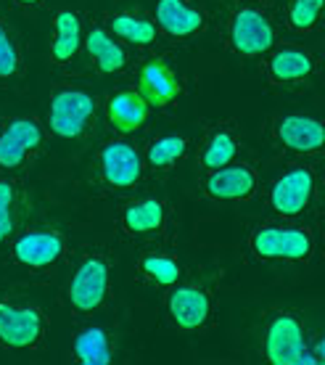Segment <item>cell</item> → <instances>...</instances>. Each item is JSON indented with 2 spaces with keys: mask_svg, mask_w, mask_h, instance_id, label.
Returning a JSON list of instances; mask_svg holds the SVG:
<instances>
[{
  "mask_svg": "<svg viewBox=\"0 0 325 365\" xmlns=\"http://www.w3.org/2000/svg\"><path fill=\"white\" fill-rule=\"evenodd\" d=\"M267 360L275 365H315L317 357L309 355L304 334L296 318L280 315L267 331Z\"/></svg>",
  "mask_w": 325,
  "mask_h": 365,
  "instance_id": "1",
  "label": "cell"
},
{
  "mask_svg": "<svg viewBox=\"0 0 325 365\" xmlns=\"http://www.w3.org/2000/svg\"><path fill=\"white\" fill-rule=\"evenodd\" d=\"M254 252L267 259H307L312 236L301 228H262L254 233Z\"/></svg>",
  "mask_w": 325,
  "mask_h": 365,
  "instance_id": "2",
  "label": "cell"
},
{
  "mask_svg": "<svg viewBox=\"0 0 325 365\" xmlns=\"http://www.w3.org/2000/svg\"><path fill=\"white\" fill-rule=\"evenodd\" d=\"M93 114V98L82 91H61L51 101V128L56 135L77 138Z\"/></svg>",
  "mask_w": 325,
  "mask_h": 365,
  "instance_id": "3",
  "label": "cell"
},
{
  "mask_svg": "<svg viewBox=\"0 0 325 365\" xmlns=\"http://www.w3.org/2000/svg\"><path fill=\"white\" fill-rule=\"evenodd\" d=\"M40 334H43V318L35 307L0 304V341L6 347H32V344H37Z\"/></svg>",
  "mask_w": 325,
  "mask_h": 365,
  "instance_id": "4",
  "label": "cell"
},
{
  "mask_svg": "<svg viewBox=\"0 0 325 365\" xmlns=\"http://www.w3.org/2000/svg\"><path fill=\"white\" fill-rule=\"evenodd\" d=\"M106 286H108V265L103 259L93 257L88 262H82V267L72 278V286H69L72 304L80 312L96 310L100 302H103V297H106Z\"/></svg>",
  "mask_w": 325,
  "mask_h": 365,
  "instance_id": "5",
  "label": "cell"
},
{
  "mask_svg": "<svg viewBox=\"0 0 325 365\" xmlns=\"http://www.w3.org/2000/svg\"><path fill=\"white\" fill-rule=\"evenodd\" d=\"M230 37H233L235 51H241L246 56L264 53L272 46V40H275L270 21L259 11H252V9H244L235 14Z\"/></svg>",
  "mask_w": 325,
  "mask_h": 365,
  "instance_id": "6",
  "label": "cell"
},
{
  "mask_svg": "<svg viewBox=\"0 0 325 365\" xmlns=\"http://www.w3.org/2000/svg\"><path fill=\"white\" fill-rule=\"evenodd\" d=\"M312 188H315V178L307 167L291 170L289 175H283L275 188H272V207L280 215H296L309 204L312 199Z\"/></svg>",
  "mask_w": 325,
  "mask_h": 365,
  "instance_id": "7",
  "label": "cell"
},
{
  "mask_svg": "<svg viewBox=\"0 0 325 365\" xmlns=\"http://www.w3.org/2000/svg\"><path fill=\"white\" fill-rule=\"evenodd\" d=\"M100 162L106 180L117 188L135 185L140 178V156L130 143H108L100 154Z\"/></svg>",
  "mask_w": 325,
  "mask_h": 365,
  "instance_id": "8",
  "label": "cell"
},
{
  "mask_svg": "<svg viewBox=\"0 0 325 365\" xmlns=\"http://www.w3.org/2000/svg\"><path fill=\"white\" fill-rule=\"evenodd\" d=\"M254 188H257V178H254L252 167L246 165L225 167V170L217 167L207 182V191L215 199H246L254 193Z\"/></svg>",
  "mask_w": 325,
  "mask_h": 365,
  "instance_id": "9",
  "label": "cell"
},
{
  "mask_svg": "<svg viewBox=\"0 0 325 365\" xmlns=\"http://www.w3.org/2000/svg\"><path fill=\"white\" fill-rule=\"evenodd\" d=\"M180 85L177 77L172 74V69L162 61H151L143 66L140 72V96L145 98V103H154V106H164L170 101L177 98Z\"/></svg>",
  "mask_w": 325,
  "mask_h": 365,
  "instance_id": "10",
  "label": "cell"
},
{
  "mask_svg": "<svg viewBox=\"0 0 325 365\" xmlns=\"http://www.w3.org/2000/svg\"><path fill=\"white\" fill-rule=\"evenodd\" d=\"M278 138L291 151H317L323 146V125L309 117H286L278 122Z\"/></svg>",
  "mask_w": 325,
  "mask_h": 365,
  "instance_id": "11",
  "label": "cell"
},
{
  "mask_svg": "<svg viewBox=\"0 0 325 365\" xmlns=\"http://www.w3.org/2000/svg\"><path fill=\"white\" fill-rule=\"evenodd\" d=\"M170 312L180 329H199V326H204V320L209 315V297L201 289L182 286L172 294Z\"/></svg>",
  "mask_w": 325,
  "mask_h": 365,
  "instance_id": "12",
  "label": "cell"
},
{
  "mask_svg": "<svg viewBox=\"0 0 325 365\" xmlns=\"http://www.w3.org/2000/svg\"><path fill=\"white\" fill-rule=\"evenodd\" d=\"M61 238L53 236V233H29V236H21L16 241V259L24 262L29 267H46L51 262L58 259L61 255Z\"/></svg>",
  "mask_w": 325,
  "mask_h": 365,
  "instance_id": "13",
  "label": "cell"
},
{
  "mask_svg": "<svg viewBox=\"0 0 325 365\" xmlns=\"http://www.w3.org/2000/svg\"><path fill=\"white\" fill-rule=\"evenodd\" d=\"M156 19L162 24L164 32H170L175 37H188L193 32H199L204 19L199 11H193L185 6L182 0H159L156 6Z\"/></svg>",
  "mask_w": 325,
  "mask_h": 365,
  "instance_id": "14",
  "label": "cell"
},
{
  "mask_svg": "<svg viewBox=\"0 0 325 365\" xmlns=\"http://www.w3.org/2000/svg\"><path fill=\"white\" fill-rule=\"evenodd\" d=\"M108 117L114 122V128L122 133H133L145 122L148 117V103L140 93L125 91L117 93L114 98L108 101Z\"/></svg>",
  "mask_w": 325,
  "mask_h": 365,
  "instance_id": "15",
  "label": "cell"
},
{
  "mask_svg": "<svg viewBox=\"0 0 325 365\" xmlns=\"http://www.w3.org/2000/svg\"><path fill=\"white\" fill-rule=\"evenodd\" d=\"M88 53L98 61V69L100 72H119L122 66H125L127 56L122 51V46H117L111 37H108L106 29H91V35H88Z\"/></svg>",
  "mask_w": 325,
  "mask_h": 365,
  "instance_id": "16",
  "label": "cell"
},
{
  "mask_svg": "<svg viewBox=\"0 0 325 365\" xmlns=\"http://www.w3.org/2000/svg\"><path fill=\"white\" fill-rule=\"evenodd\" d=\"M80 19L69 14V11H61L56 16V43H53V56L56 61H69L77 48H80Z\"/></svg>",
  "mask_w": 325,
  "mask_h": 365,
  "instance_id": "17",
  "label": "cell"
},
{
  "mask_svg": "<svg viewBox=\"0 0 325 365\" xmlns=\"http://www.w3.org/2000/svg\"><path fill=\"white\" fill-rule=\"evenodd\" d=\"M74 352L77 360L85 365H108L111 363V352H108V339L100 329L82 331L77 341H74Z\"/></svg>",
  "mask_w": 325,
  "mask_h": 365,
  "instance_id": "18",
  "label": "cell"
},
{
  "mask_svg": "<svg viewBox=\"0 0 325 365\" xmlns=\"http://www.w3.org/2000/svg\"><path fill=\"white\" fill-rule=\"evenodd\" d=\"M270 72L275 80H280V83L301 80V77H307V74L312 72V61H309L307 53L289 48V51H280V53L272 56Z\"/></svg>",
  "mask_w": 325,
  "mask_h": 365,
  "instance_id": "19",
  "label": "cell"
},
{
  "mask_svg": "<svg viewBox=\"0 0 325 365\" xmlns=\"http://www.w3.org/2000/svg\"><path fill=\"white\" fill-rule=\"evenodd\" d=\"M164 222V210L162 204L154 199H145L133 204L130 210L125 212V225L133 233H151V230H159Z\"/></svg>",
  "mask_w": 325,
  "mask_h": 365,
  "instance_id": "20",
  "label": "cell"
},
{
  "mask_svg": "<svg viewBox=\"0 0 325 365\" xmlns=\"http://www.w3.org/2000/svg\"><path fill=\"white\" fill-rule=\"evenodd\" d=\"M111 27L119 37H125L130 43H138V46H145L156 37V27L145 19L135 16H114L111 19Z\"/></svg>",
  "mask_w": 325,
  "mask_h": 365,
  "instance_id": "21",
  "label": "cell"
},
{
  "mask_svg": "<svg viewBox=\"0 0 325 365\" xmlns=\"http://www.w3.org/2000/svg\"><path fill=\"white\" fill-rule=\"evenodd\" d=\"M185 154V140L182 138H162L154 146L148 148V162L154 167H167L172 162H177Z\"/></svg>",
  "mask_w": 325,
  "mask_h": 365,
  "instance_id": "22",
  "label": "cell"
},
{
  "mask_svg": "<svg viewBox=\"0 0 325 365\" xmlns=\"http://www.w3.org/2000/svg\"><path fill=\"white\" fill-rule=\"evenodd\" d=\"M235 156V140L233 135H227V133H220L209 140L207 151H204V165L217 170V167H225L230 159Z\"/></svg>",
  "mask_w": 325,
  "mask_h": 365,
  "instance_id": "23",
  "label": "cell"
},
{
  "mask_svg": "<svg viewBox=\"0 0 325 365\" xmlns=\"http://www.w3.org/2000/svg\"><path fill=\"white\" fill-rule=\"evenodd\" d=\"M143 273L151 278V281L162 283V286H170L180 278V267L177 262H172L167 257H145L143 259Z\"/></svg>",
  "mask_w": 325,
  "mask_h": 365,
  "instance_id": "24",
  "label": "cell"
},
{
  "mask_svg": "<svg viewBox=\"0 0 325 365\" xmlns=\"http://www.w3.org/2000/svg\"><path fill=\"white\" fill-rule=\"evenodd\" d=\"M320 9H323V0H294V6H291V24L296 29H309L315 24Z\"/></svg>",
  "mask_w": 325,
  "mask_h": 365,
  "instance_id": "25",
  "label": "cell"
},
{
  "mask_svg": "<svg viewBox=\"0 0 325 365\" xmlns=\"http://www.w3.org/2000/svg\"><path fill=\"white\" fill-rule=\"evenodd\" d=\"M6 133H11L19 143H24V148H27V151L37 148V146H40V140H43V133H40V128H37L32 119H16V122H11Z\"/></svg>",
  "mask_w": 325,
  "mask_h": 365,
  "instance_id": "26",
  "label": "cell"
},
{
  "mask_svg": "<svg viewBox=\"0 0 325 365\" xmlns=\"http://www.w3.org/2000/svg\"><path fill=\"white\" fill-rule=\"evenodd\" d=\"M27 154L24 143H19L11 133H0V165L3 167H16Z\"/></svg>",
  "mask_w": 325,
  "mask_h": 365,
  "instance_id": "27",
  "label": "cell"
},
{
  "mask_svg": "<svg viewBox=\"0 0 325 365\" xmlns=\"http://www.w3.org/2000/svg\"><path fill=\"white\" fill-rule=\"evenodd\" d=\"M19 66V56L9 32L0 27V77H14Z\"/></svg>",
  "mask_w": 325,
  "mask_h": 365,
  "instance_id": "28",
  "label": "cell"
},
{
  "mask_svg": "<svg viewBox=\"0 0 325 365\" xmlns=\"http://www.w3.org/2000/svg\"><path fill=\"white\" fill-rule=\"evenodd\" d=\"M11 185L9 182H0V241L9 236L11 228H14V220H11Z\"/></svg>",
  "mask_w": 325,
  "mask_h": 365,
  "instance_id": "29",
  "label": "cell"
},
{
  "mask_svg": "<svg viewBox=\"0 0 325 365\" xmlns=\"http://www.w3.org/2000/svg\"><path fill=\"white\" fill-rule=\"evenodd\" d=\"M21 3H37V0H21Z\"/></svg>",
  "mask_w": 325,
  "mask_h": 365,
  "instance_id": "30",
  "label": "cell"
},
{
  "mask_svg": "<svg viewBox=\"0 0 325 365\" xmlns=\"http://www.w3.org/2000/svg\"><path fill=\"white\" fill-rule=\"evenodd\" d=\"M0 133H3V130H0Z\"/></svg>",
  "mask_w": 325,
  "mask_h": 365,
  "instance_id": "31",
  "label": "cell"
}]
</instances>
